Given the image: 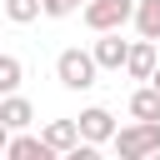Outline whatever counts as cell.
Returning a JSON list of instances; mask_svg holds the SVG:
<instances>
[{
  "mask_svg": "<svg viewBox=\"0 0 160 160\" xmlns=\"http://www.w3.org/2000/svg\"><path fill=\"white\" fill-rule=\"evenodd\" d=\"M80 140H90V145H105L110 135H115V115L105 110V105H90V110H80Z\"/></svg>",
  "mask_w": 160,
  "mask_h": 160,
  "instance_id": "5",
  "label": "cell"
},
{
  "mask_svg": "<svg viewBox=\"0 0 160 160\" xmlns=\"http://www.w3.org/2000/svg\"><path fill=\"white\" fill-rule=\"evenodd\" d=\"M5 155H10V160H50L45 140H40V135H30V130H10V145H5Z\"/></svg>",
  "mask_w": 160,
  "mask_h": 160,
  "instance_id": "9",
  "label": "cell"
},
{
  "mask_svg": "<svg viewBox=\"0 0 160 160\" xmlns=\"http://www.w3.org/2000/svg\"><path fill=\"white\" fill-rule=\"evenodd\" d=\"M95 65L100 70H125V55H130V40H120V30H100V40L90 45Z\"/></svg>",
  "mask_w": 160,
  "mask_h": 160,
  "instance_id": "4",
  "label": "cell"
},
{
  "mask_svg": "<svg viewBox=\"0 0 160 160\" xmlns=\"http://www.w3.org/2000/svg\"><path fill=\"white\" fill-rule=\"evenodd\" d=\"M80 10V0H40V15H50V20H70Z\"/></svg>",
  "mask_w": 160,
  "mask_h": 160,
  "instance_id": "14",
  "label": "cell"
},
{
  "mask_svg": "<svg viewBox=\"0 0 160 160\" xmlns=\"http://www.w3.org/2000/svg\"><path fill=\"white\" fill-rule=\"evenodd\" d=\"M0 120H5L10 130H30V125H35V105L10 90V95H0Z\"/></svg>",
  "mask_w": 160,
  "mask_h": 160,
  "instance_id": "8",
  "label": "cell"
},
{
  "mask_svg": "<svg viewBox=\"0 0 160 160\" xmlns=\"http://www.w3.org/2000/svg\"><path fill=\"white\" fill-rule=\"evenodd\" d=\"M80 15H85V25H90L95 35H100V30H120V25H130L135 0H85Z\"/></svg>",
  "mask_w": 160,
  "mask_h": 160,
  "instance_id": "3",
  "label": "cell"
},
{
  "mask_svg": "<svg viewBox=\"0 0 160 160\" xmlns=\"http://www.w3.org/2000/svg\"><path fill=\"white\" fill-rule=\"evenodd\" d=\"M40 140H45L50 155H70V150L80 145V125H75V120H50V125L40 130Z\"/></svg>",
  "mask_w": 160,
  "mask_h": 160,
  "instance_id": "6",
  "label": "cell"
},
{
  "mask_svg": "<svg viewBox=\"0 0 160 160\" xmlns=\"http://www.w3.org/2000/svg\"><path fill=\"white\" fill-rule=\"evenodd\" d=\"M20 80H25V65H20L15 55H0V95L20 90Z\"/></svg>",
  "mask_w": 160,
  "mask_h": 160,
  "instance_id": "12",
  "label": "cell"
},
{
  "mask_svg": "<svg viewBox=\"0 0 160 160\" xmlns=\"http://www.w3.org/2000/svg\"><path fill=\"white\" fill-rule=\"evenodd\" d=\"M150 85H155V90H160V60H155V70H150Z\"/></svg>",
  "mask_w": 160,
  "mask_h": 160,
  "instance_id": "16",
  "label": "cell"
},
{
  "mask_svg": "<svg viewBox=\"0 0 160 160\" xmlns=\"http://www.w3.org/2000/svg\"><path fill=\"white\" fill-rule=\"evenodd\" d=\"M95 75H100V65H95V55H90V50L70 45V50H60V55H55V80H60L65 90H90V85H95Z\"/></svg>",
  "mask_w": 160,
  "mask_h": 160,
  "instance_id": "2",
  "label": "cell"
},
{
  "mask_svg": "<svg viewBox=\"0 0 160 160\" xmlns=\"http://www.w3.org/2000/svg\"><path fill=\"white\" fill-rule=\"evenodd\" d=\"M5 145H10V125L0 120V155H5Z\"/></svg>",
  "mask_w": 160,
  "mask_h": 160,
  "instance_id": "15",
  "label": "cell"
},
{
  "mask_svg": "<svg viewBox=\"0 0 160 160\" xmlns=\"http://www.w3.org/2000/svg\"><path fill=\"white\" fill-rule=\"evenodd\" d=\"M80 5H85V0H80Z\"/></svg>",
  "mask_w": 160,
  "mask_h": 160,
  "instance_id": "17",
  "label": "cell"
},
{
  "mask_svg": "<svg viewBox=\"0 0 160 160\" xmlns=\"http://www.w3.org/2000/svg\"><path fill=\"white\" fill-rule=\"evenodd\" d=\"M0 5H5V20H15V25L40 20V0H0Z\"/></svg>",
  "mask_w": 160,
  "mask_h": 160,
  "instance_id": "13",
  "label": "cell"
},
{
  "mask_svg": "<svg viewBox=\"0 0 160 160\" xmlns=\"http://www.w3.org/2000/svg\"><path fill=\"white\" fill-rule=\"evenodd\" d=\"M150 70H155V40H130V55H125V75L130 80H150Z\"/></svg>",
  "mask_w": 160,
  "mask_h": 160,
  "instance_id": "7",
  "label": "cell"
},
{
  "mask_svg": "<svg viewBox=\"0 0 160 160\" xmlns=\"http://www.w3.org/2000/svg\"><path fill=\"white\" fill-rule=\"evenodd\" d=\"M130 115H135V120H160V90H155V85H140V90L130 95Z\"/></svg>",
  "mask_w": 160,
  "mask_h": 160,
  "instance_id": "11",
  "label": "cell"
},
{
  "mask_svg": "<svg viewBox=\"0 0 160 160\" xmlns=\"http://www.w3.org/2000/svg\"><path fill=\"white\" fill-rule=\"evenodd\" d=\"M110 145H115V155H120V160L160 155V120H135V125L115 130V135H110Z\"/></svg>",
  "mask_w": 160,
  "mask_h": 160,
  "instance_id": "1",
  "label": "cell"
},
{
  "mask_svg": "<svg viewBox=\"0 0 160 160\" xmlns=\"http://www.w3.org/2000/svg\"><path fill=\"white\" fill-rule=\"evenodd\" d=\"M135 30L145 35V40H160V0H135Z\"/></svg>",
  "mask_w": 160,
  "mask_h": 160,
  "instance_id": "10",
  "label": "cell"
}]
</instances>
